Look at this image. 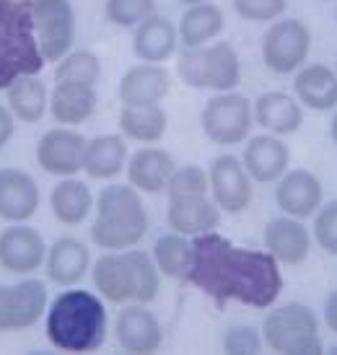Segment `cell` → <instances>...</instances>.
<instances>
[{
    "instance_id": "30bf717a",
    "label": "cell",
    "mask_w": 337,
    "mask_h": 355,
    "mask_svg": "<svg viewBox=\"0 0 337 355\" xmlns=\"http://www.w3.org/2000/svg\"><path fill=\"white\" fill-rule=\"evenodd\" d=\"M37 42L47 62H60L76 42V10L70 0H31Z\"/></svg>"
},
{
    "instance_id": "74e56055",
    "label": "cell",
    "mask_w": 337,
    "mask_h": 355,
    "mask_svg": "<svg viewBox=\"0 0 337 355\" xmlns=\"http://www.w3.org/2000/svg\"><path fill=\"white\" fill-rule=\"evenodd\" d=\"M314 241L327 254H337V200L322 202L314 213Z\"/></svg>"
},
{
    "instance_id": "7dc6e473",
    "label": "cell",
    "mask_w": 337,
    "mask_h": 355,
    "mask_svg": "<svg viewBox=\"0 0 337 355\" xmlns=\"http://www.w3.org/2000/svg\"><path fill=\"white\" fill-rule=\"evenodd\" d=\"M335 65H337V62H335Z\"/></svg>"
},
{
    "instance_id": "603a6c76",
    "label": "cell",
    "mask_w": 337,
    "mask_h": 355,
    "mask_svg": "<svg viewBox=\"0 0 337 355\" xmlns=\"http://www.w3.org/2000/svg\"><path fill=\"white\" fill-rule=\"evenodd\" d=\"M265 249L280 265H301L311 252V231L301 218H273L265 226Z\"/></svg>"
},
{
    "instance_id": "ee69618b",
    "label": "cell",
    "mask_w": 337,
    "mask_h": 355,
    "mask_svg": "<svg viewBox=\"0 0 337 355\" xmlns=\"http://www.w3.org/2000/svg\"><path fill=\"white\" fill-rule=\"evenodd\" d=\"M332 353H337V345H335V347H332Z\"/></svg>"
},
{
    "instance_id": "f546056e",
    "label": "cell",
    "mask_w": 337,
    "mask_h": 355,
    "mask_svg": "<svg viewBox=\"0 0 337 355\" xmlns=\"http://www.w3.org/2000/svg\"><path fill=\"white\" fill-rule=\"evenodd\" d=\"M168 117L161 104H140V107H128L122 104L119 109V132L122 138L135 140L153 146L166 135Z\"/></svg>"
},
{
    "instance_id": "cb8c5ba5",
    "label": "cell",
    "mask_w": 337,
    "mask_h": 355,
    "mask_svg": "<svg viewBox=\"0 0 337 355\" xmlns=\"http://www.w3.org/2000/svg\"><path fill=\"white\" fill-rule=\"evenodd\" d=\"M252 112H254V125L273 135H293L304 125V107L298 104L296 96L286 91L259 94L252 104Z\"/></svg>"
},
{
    "instance_id": "e0dca14e",
    "label": "cell",
    "mask_w": 337,
    "mask_h": 355,
    "mask_svg": "<svg viewBox=\"0 0 337 355\" xmlns=\"http://www.w3.org/2000/svg\"><path fill=\"white\" fill-rule=\"evenodd\" d=\"M40 184L29 171L13 166L0 168V220L26 223L40 210Z\"/></svg>"
},
{
    "instance_id": "5b68a950",
    "label": "cell",
    "mask_w": 337,
    "mask_h": 355,
    "mask_svg": "<svg viewBox=\"0 0 337 355\" xmlns=\"http://www.w3.org/2000/svg\"><path fill=\"white\" fill-rule=\"evenodd\" d=\"M44 62L31 0H0V91L24 76H40Z\"/></svg>"
},
{
    "instance_id": "4316f807",
    "label": "cell",
    "mask_w": 337,
    "mask_h": 355,
    "mask_svg": "<svg viewBox=\"0 0 337 355\" xmlns=\"http://www.w3.org/2000/svg\"><path fill=\"white\" fill-rule=\"evenodd\" d=\"M293 91L301 107L314 112H329L337 107V70L322 62H311L296 70Z\"/></svg>"
},
{
    "instance_id": "60d3db41",
    "label": "cell",
    "mask_w": 337,
    "mask_h": 355,
    "mask_svg": "<svg viewBox=\"0 0 337 355\" xmlns=\"http://www.w3.org/2000/svg\"><path fill=\"white\" fill-rule=\"evenodd\" d=\"M325 322H327V327L337 335V288L327 296V301H325Z\"/></svg>"
},
{
    "instance_id": "6da1fadb",
    "label": "cell",
    "mask_w": 337,
    "mask_h": 355,
    "mask_svg": "<svg viewBox=\"0 0 337 355\" xmlns=\"http://www.w3.org/2000/svg\"><path fill=\"white\" fill-rule=\"evenodd\" d=\"M184 283L208 296L218 311L231 301L265 311L283 293L280 262L268 249H247L208 231L192 236V265Z\"/></svg>"
},
{
    "instance_id": "9c48e42d",
    "label": "cell",
    "mask_w": 337,
    "mask_h": 355,
    "mask_svg": "<svg viewBox=\"0 0 337 355\" xmlns=\"http://www.w3.org/2000/svg\"><path fill=\"white\" fill-rule=\"evenodd\" d=\"M311 52V31L301 19H278L262 37V60L268 70L291 76L304 68Z\"/></svg>"
},
{
    "instance_id": "836d02e7",
    "label": "cell",
    "mask_w": 337,
    "mask_h": 355,
    "mask_svg": "<svg viewBox=\"0 0 337 355\" xmlns=\"http://www.w3.org/2000/svg\"><path fill=\"white\" fill-rule=\"evenodd\" d=\"M101 76V60L91 50H70L55 65V80H78L96 86Z\"/></svg>"
},
{
    "instance_id": "8d00e7d4",
    "label": "cell",
    "mask_w": 337,
    "mask_h": 355,
    "mask_svg": "<svg viewBox=\"0 0 337 355\" xmlns=\"http://www.w3.org/2000/svg\"><path fill=\"white\" fill-rule=\"evenodd\" d=\"M239 19L252 24H273L288 8V0H231Z\"/></svg>"
},
{
    "instance_id": "e575fe53",
    "label": "cell",
    "mask_w": 337,
    "mask_h": 355,
    "mask_svg": "<svg viewBox=\"0 0 337 355\" xmlns=\"http://www.w3.org/2000/svg\"><path fill=\"white\" fill-rule=\"evenodd\" d=\"M156 13V0H107L104 16L119 29H135L140 21Z\"/></svg>"
},
{
    "instance_id": "4dcf8cb0",
    "label": "cell",
    "mask_w": 337,
    "mask_h": 355,
    "mask_svg": "<svg viewBox=\"0 0 337 355\" xmlns=\"http://www.w3.org/2000/svg\"><path fill=\"white\" fill-rule=\"evenodd\" d=\"M128 166V143L122 135H96L86 146L83 171L91 179H114Z\"/></svg>"
},
{
    "instance_id": "d6a6232c",
    "label": "cell",
    "mask_w": 337,
    "mask_h": 355,
    "mask_svg": "<svg viewBox=\"0 0 337 355\" xmlns=\"http://www.w3.org/2000/svg\"><path fill=\"white\" fill-rule=\"evenodd\" d=\"M153 262L159 272L171 280H184L189 265H192V239L177 231H168L156 239L153 244Z\"/></svg>"
},
{
    "instance_id": "7a4b0ae2",
    "label": "cell",
    "mask_w": 337,
    "mask_h": 355,
    "mask_svg": "<svg viewBox=\"0 0 337 355\" xmlns=\"http://www.w3.org/2000/svg\"><path fill=\"white\" fill-rule=\"evenodd\" d=\"M47 340L65 353H94L107 343L110 316L99 293L83 288H65L44 316Z\"/></svg>"
},
{
    "instance_id": "ffe728a7",
    "label": "cell",
    "mask_w": 337,
    "mask_h": 355,
    "mask_svg": "<svg viewBox=\"0 0 337 355\" xmlns=\"http://www.w3.org/2000/svg\"><path fill=\"white\" fill-rule=\"evenodd\" d=\"M171 91V76L164 65L156 62H140L125 70L119 78L117 96L128 107H140V104H161Z\"/></svg>"
},
{
    "instance_id": "f6af8a7d",
    "label": "cell",
    "mask_w": 337,
    "mask_h": 355,
    "mask_svg": "<svg viewBox=\"0 0 337 355\" xmlns=\"http://www.w3.org/2000/svg\"><path fill=\"white\" fill-rule=\"evenodd\" d=\"M335 19H337V10H335Z\"/></svg>"
},
{
    "instance_id": "484cf974",
    "label": "cell",
    "mask_w": 337,
    "mask_h": 355,
    "mask_svg": "<svg viewBox=\"0 0 337 355\" xmlns=\"http://www.w3.org/2000/svg\"><path fill=\"white\" fill-rule=\"evenodd\" d=\"M177 168L171 153L159 146H146L135 150L128 161V182L138 189L140 195H156L161 189H166V182L171 171Z\"/></svg>"
},
{
    "instance_id": "ac0fdd59",
    "label": "cell",
    "mask_w": 337,
    "mask_h": 355,
    "mask_svg": "<svg viewBox=\"0 0 337 355\" xmlns=\"http://www.w3.org/2000/svg\"><path fill=\"white\" fill-rule=\"evenodd\" d=\"M241 164L252 177V182L273 184L291 166V148L280 140V135H273V132L249 135L244 153H241Z\"/></svg>"
},
{
    "instance_id": "d6986e66",
    "label": "cell",
    "mask_w": 337,
    "mask_h": 355,
    "mask_svg": "<svg viewBox=\"0 0 337 355\" xmlns=\"http://www.w3.org/2000/svg\"><path fill=\"white\" fill-rule=\"evenodd\" d=\"M44 272L47 280L60 288L78 286L91 272V249L86 247V241L76 236H60L55 244L47 247Z\"/></svg>"
},
{
    "instance_id": "b9f144b4",
    "label": "cell",
    "mask_w": 337,
    "mask_h": 355,
    "mask_svg": "<svg viewBox=\"0 0 337 355\" xmlns=\"http://www.w3.org/2000/svg\"><path fill=\"white\" fill-rule=\"evenodd\" d=\"M329 138L335 140V146H337V112H335V117H332V122H329Z\"/></svg>"
},
{
    "instance_id": "2e32d148",
    "label": "cell",
    "mask_w": 337,
    "mask_h": 355,
    "mask_svg": "<svg viewBox=\"0 0 337 355\" xmlns=\"http://www.w3.org/2000/svg\"><path fill=\"white\" fill-rule=\"evenodd\" d=\"M275 202L283 210V216L291 218H314L319 205L325 202V187L314 171L306 168H288L278 179L275 187Z\"/></svg>"
},
{
    "instance_id": "9a60e30c",
    "label": "cell",
    "mask_w": 337,
    "mask_h": 355,
    "mask_svg": "<svg viewBox=\"0 0 337 355\" xmlns=\"http://www.w3.org/2000/svg\"><path fill=\"white\" fill-rule=\"evenodd\" d=\"M114 337L132 355L156 353L164 343V327L148 304H125L114 322Z\"/></svg>"
},
{
    "instance_id": "5bb4252c",
    "label": "cell",
    "mask_w": 337,
    "mask_h": 355,
    "mask_svg": "<svg viewBox=\"0 0 337 355\" xmlns=\"http://www.w3.org/2000/svg\"><path fill=\"white\" fill-rule=\"evenodd\" d=\"M47 259V244L37 228L8 223L0 231V267L10 275H34Z\"/></svg>"
},
{
    "instance_id": "bcb514c9",
    "label": "cell",
    "mask_w": 337,
    "mask_h": 355,
    "mask_svg": "<svg viewBox=\"0 0 337 355\" xmlns=\"http://www.w3.org/2000/svg\"><path fill=\"white\" fill-rule=\"evenodd\" d=\"M325 3H329V0H325Z\"/></svg>"
},
{
    "instance_id": "83f0119b",
    "label": "cell",
    "mask_w": 337,
    "mask_h": 355,
    "mask_svg": "<svg viewBox=\"0 0 337 355\" xmlns=\"http://www.w3.org/2000/svg\"><path fill=\"white\" fill-rule=\"evenodd\" d=\"M91 187L78 177H62L50 192V210L62 226H80L94 210Z\"/></svg>"
},
{
    "instance_id": "7bdbcfd3",
    "label": "cell",
    "mask_w": 337,
    "mask_h": 355,
    "mask_svg": "<svg viewBox=\"0 0 337 355\" xmlns=\"http://www.w3.org/2000/svg\"><path fill=\"white\" fill-rule=\"evenodd\" d=\"M179 3H182V6H198V3H205V0H179Z\"/></svg>"
},
{
    "instance_id": "44dd1931",
    "label": "cell",
    "mask_w": 337,
    "mask_h": 355,
    "mask_svg": "<svg viewBox=\"0 0 337 355\" xmlns=\"http://www.w3.org/2000/svg\"><path fill=\"white\" fill-rule=\"evenodd\" d=\"M166 223L171 231L184 236H200L221 226V207L208 195H182L168 198Z\"/></svg>"
},
{
    "instance_id": "f35d334b",
    "label": "cell",
    "mask_w": 337,
    "mask_h": 355,
    "mask_svg": "<svg viewBox=\"0 0 337 355\" xmlns=\"http://www.w3.org/2000/svg\"><path fill=\"white\" fill-rule=\"evenodd\" d=\"M265 347V340H262V332L254 329L252 324H234L226 329L223 335V350L234 355H254L262 353Z\"/></svg>"
},
{
    "instance_id": "1f68e13d",
    "label": "cell",
    "mask_w": 337,
    "mask_h": 355,
    "mask_svg": "<svg viewBox=\"0 0 337 355\" xmlns=\"http://www.w3.org/2000/svg\"><path fill=\"white\" fill-rule=\"evenodd\" d=\"M6 96H8V109L13 112V117L26 125H37L50 112V91L40 76H24L16 83H10L6 89Z\"/></svg>"
},
{
    "instance_id": "ba28073f",
    "label": "cell",
    "mask_w": 337,
    "mask_h": 355,
    "mask_svg": "<svg viewBox=\"0 0 337 355\" xmlns=\"http://www.w3.org/2000/svg\"><path fill=\"white\" fill-rule=\"evenodd\" d=\"M202 132L213 146H241L247 143L254 128V112H252V101L244 94L236 91H226V94H216L202 107Z\"/></svg>"
},
{
    "instance_id": "ab89813d",
    "label": "cell",
    "mask_w": 337,
    "mask_h": 355,
    "mask_svg": "<svg viewBox=\"0 0 337 355\" xmlns=\"http://www.w3.org/2000/svg\"><path fill=\"white\" fill-rule=\"evenodd\" d=\"M13 132H16V117H13V112L0 107V150L10 143Z\"/></svg>"
},
{
    "instance_id": "d590c367",
    "label": "cell",
    "mask_w": 337,
    "mask_h": 355,
    "mask_svg": "<svg viewBox=\"0 0 337 355\" xmlns=\"http://www.w3.org/2000/svg\"><path fill=\"white\" fill-rule=\"evenodd\" d=\"M210 182L208 171L198 164H184L171 171L166 182V195L168 198H182V195H208Z\"/></svg>"
},
{
    "instance_id": "8fae6325",
    "label": "cell",
    "mask_w": 337,
    "mask_h": 355,
    "mask_svg": "<svg viewBox=\"0 0 337 355\" xmlns=\"http://www.w3.org/2000/svg\"><path fill=\"white\" fill-rule=\"evenodd\" d=\"M47 311V286L26 275L19 283L0 286V332L29 329Z\"/></svg>"
},
{
    "instance_id": "277c9868",
    "label": "cell",
    "mask_w": 337,
    "mask_h": 355,
    "mask_svg": "<svg viewBox=\"0 0 337 355\" xmlns=\"http://www.w3.org/2000/svg\"><path fill=\"white\" fill-rule=\"evenodd\" d=\"M148 234V210L132 184H110L96 195L91 241L104 252L138 247Z\"/></svg>"
},
{
    "instance_id": "d4e9b609",
    "label": "cell",
    "mask_w": 337,
    "mask_h": 355,
    "mask_svg": "<svg viewBox=\"0 0 337 355\" xmlns=\"http://www.w3.org/2000/svg\"><path fill=\"white\" fill-rule=\"evenodd\" d=\"M179 47V31L174 26V21H168L166 16L150 13L148 19H143L135 26L132 34V52L138 55L143 62H166Z\"/></svg>"
},
{
    "instance_id": "3957f363",
    "label": "cell",
    "mask_w": 337,
    "mask_h": 355,
    "mask_svg": "<svg viewBox=\"0 0 337 355\" xmlns=\"http://www.w3.org/2000/svg\"><path fill=\"white\" fill-rule=\"evenodd\" d=\"M94 288L110 304H153L161 291V272L143 249L104 252L91 265Z\"/></svg>"
},
{
    "instance_id": "4fadbf2b",
    "label": "cell",
    "mask_w": 337,
    "mask_h": 355,
    "mask_svg": "<svg viewBox=\"0 0 337 355\" xmlns=\"http://www.w3.org/2000/svg\"><path fill=\"white\" fill-rule=\"evenodd\" d=\"M86 146L89 140L76 128H52L40 138L34 156L42 171L52 177H76L78 171H83Z\"/></svg>"
},
{
    "instance_id": "52a82bcc",
    "label": "cell",
    "mask_w": 337,
    "mask_h": 355,
    "mask_svg": "<svg viewBox=\"0 0 337 355\" xmlns=\"http://www.w3.org/2000/svg\"><path fill=\"white\" fill-rule=\"evenodd\" d=\"M262 340L265 347L280 355H317L325 350L317 314L301 301L273 309L262 322Z\"/></svg>"
},
{
    "instance_id": "8992f818",
    "label": "cell",
    "mask_w": 337,
    "mask_h": 355,
    "mask_svg": "<svg viewBox=\"0 0 337 355\" xmlns=\"http://www.w3.org/2000/svg\"><path fill=\"white\" fill-rule=\"evenodd\" d=\"M177 73L189 89H210L216 94H226L236 91L241 83V60L231 42L184 47L177 58Z\"/></svg>"
},
{
    "instance_id": "7402d4cb",
    "label": "cell",
    "mask_w": 337,
    "mask_h": 355,
    "mask_svg": "<svg viewBox=\"0 0 337 355\" xmlns=\"http://www.w3.org/2000/svg\"><path fill=\"white\" fill-rule=\"evenodd\" d=\"M99 94L91 83L78 80H55L50 94V114L62 128H78L96 112Z\"/></svg>"
},
{
    "instance_id": "7c38bea8",
    "label": "cell",
    "mask_w": 337,
    "mask_h": 355,
    "mask_svg": "<svg viewBox=\"0 0 337 355\" xmlns=\"http://www.w3.org/2000/svg\"><path fill=\"white\" fill-rule=\"evenodd\" d=\"M208 182L213 202L231 216L244 213L254 200L252 177L247 174L241 158H236L234 153H223V156H216L210 161Z\"/></svg>"
},
{
    "instance_id": "f1b7e54d",
    "label": "cell",
    "mask_w": 337,
    "mask_h": 355,
    "mask_svg": "<svg viewBox=\"0 0 337 355\" xmlns=\"http://www.w3.org/2000/svg\"><path fill=\"white\" fill-rule=\"evenodd\" d=\"M226 26V16L218 3H198L189 6L179 19V42L184 47H205L210 40H216Z\"/></svg>"
}]
</instances>
